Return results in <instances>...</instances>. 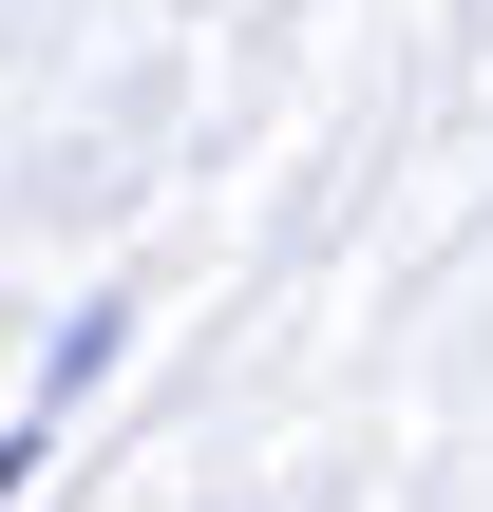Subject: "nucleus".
Segmentation results:
<instances>
[{"mask_svg": "<svg viewBox=\"0 0 493 512\" xmlns=\"http://www.w3.org/2000/svg\"><path fill=\"white\" fill-rule=\"evenodd\" d=\"M19 475H38V437H0V494H19Z\"/></svg>", "mask_w": 493, "mask_h": 512, "instance_id": "nucleus-1", "label": "nucleus"}]
</instances>
